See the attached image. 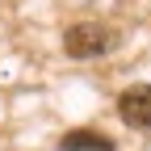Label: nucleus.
Returning a JSON list of instances; mask_svg holds the SVG:
<instances>
[{"label": "nucleus", "instance_id": "7ed1b4c3", "mask_svg": "<svg viewBox=\"0 0 151 151\" xmlns=\"http://www.w3.org/2000/svg\"><path fill=\"white\" fill-rule=\"evenodd\" d=\"M63 147H67V151H109L113 143H109L105 134H97V130H76V134L63 139Z\"/></svg>", "mask_w": 151, "mask_h": 151}, {"label": "nucleus", "instance_id": "f03ea898", "mask_svg": "<svg viewBox=\"0 0 151 151\" xmlns=\"http://www.w3.org/2000/svg\"><path fill=\"white\" fill-rule=\"evenodd\" d=\"M118 113L126 126H151V84H130L118 97Z\"/></svg>", "mask_w": 151, "mask_h": 151}, {"label": "nucleus", "instance_id": "f257e3e1", "mask_svg": "<svg viewBox=\"0 0 151 151\" xmlns=\"http://www.w3.org/2000/svg\"><path fill=\"white\" fill-rule=\"evenodd\" d=\"M109 42H113V34H109L105 25H71V29H67V38H63L67 55H76V59L101 55V50H109Z\"/></svg>", "mask_w": 151, "mask_h": 151}]
</instances>
